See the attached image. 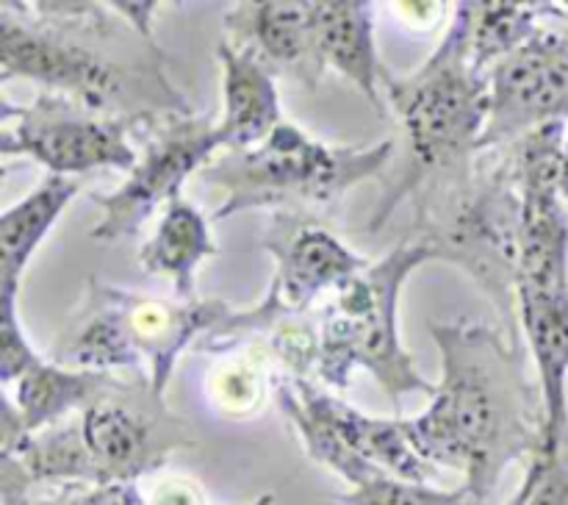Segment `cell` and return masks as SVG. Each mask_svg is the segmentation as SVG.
<instances>
[{"label": "cell", "instance_id": "d4e9b609", "mask_svg": "<svg viewBox=\"0 0 568 505\" xmlns=\"http://www.w3.org/2000/svg\"><path fill=\"white\" fill-rule=\"evenodd\" d=\"M44 505H150L139 483H72L44 494Z\"/></svg>", "mask_w": 568, "mask_h": 505}, {"label": "cell", "instance_id": "ba28073f", "mask_svg": "<svg viewBox=\"0 0 568 505\" xmlns=\"http://www.w3.org/2000/svg\"><path fill=\"white\" fill-rule=\"evenodd\" d=\"M261 248L275 259V275L264 300L255 309L233 311L194 344L192 353L225 355L244 347L277 322L305 316L322 294L333 292L372 264L366 255L347 248L322 220L286 211L270 214Z\"/></svg>", "mask_w": 568, "mask_h": 505}, {"label": "cell", "instance_id": "f1b7e54d", "mask_svg": "<svg viewBox=\"0 0 568 505\" xmlns=\"http://www.w3.org/2000/svg\"><path fill=\"white\" fill-rule=\"evenodd\" d=\"M560 194L568 200V137L564 144V155H560Z\"/></svg>", "mask_w": 568, "mask_h": 505}, {"label": "cell", "instance_id": "3957f363", "mask_svg": "<svg viewBox=\"0 0 568 505\" xmlns=\"http://www.w3.org/2000/svg\"><path fill=\"white\" fill-rule=\"evenodd\" d=\"M383 98L403 137V164L383 178V194L369 216L381 231L399 203L425 186L475 170L488 120V75L469 55V11L455 6L447 33L430 59L408 75L383 72Z\"/></svg>", "mask_w": 568, "mask_h": 505}, {"label": "cell", "instance_id": "8992f818", "mask_svg": "<svg viewBox=\"0 0 568 505\" xmlns=\"http://www.w3.org/2000/svg\"><path fill=\"white\" fill-rule=\"evenodd\" d=\"M220 297L164 300L87 277L81 303L67 316L50 358L92 372L131 370L166 397L178 358L233 314Z\"/></svg>", "mask_w": 568, "mask_h": 505}, {"label": "cell", "instance_id": "ffe728a7", "mask_svg": "<svg viewBox=\"0 0 568 505\" xmlns=\"http://www.w3.org/2000/svg\"><path fill=\"white\" fill-rule=\"evenodd\" d=\"M555 3H466L469 11V55L477 72L494 67L521 48L541 28Z\"/></svg>", "mask_w": 568, "mask_h": 505}, {"label": "cell", "instance_id": "30bf717a", "mask_svg": "<svg viewBox=\"0 0 568 505\" xmlns=\"http://www.w3.org/2000/svg\"><path fill=\"white\" fill-rule=\"evenodd\" d=\"M0 153L28 155L48 175H83L92 170L131 172L139 153L131 139L150 117H111L89 111L61 94L39 92L31 105L0 100Z\"/></svg>", "mask_w": 568, "mask_h": 505}, {"label": "cell", "instance_id": "8fae6325", "mask_svg": "<svg viewBox=\"0 0 568 505\" xmlns=\"http://www.w3.org/2000/svg\"><path fill=\"white\" fill-rule=\"evenodd\" d=\"M81 436L94 483H136L175 450L194 447V431L148 377H116L81 411Z\"/></svg>", "mask_w": 568, "mask_h": 505}, {"label": "cell", "instance_id": "4316f807", "mask_svg": "<svg viewBox=\"0 0 568 505\" xmlns=\"http://www.w3.org/2000/svg\"><path fill=\"white\" fill-rule=\"evenodd\" d=\"M150 505H205V494L189 477H172L153 488Z\"/></svg>", "mask_w": 568, "mask_h": 505}, {"label": "cell", "instance_id": "52a82bcc", "mask_svg": "<svg viewBox=\"0 0 568 505\" xmlns=\"http://www.w3.org/2000/svg\"><path fill=\"white\" fill-rule=\"evenodd\" d=\"M433 261L419 239L405 236L381 261L366 266L333 289L316 314L320 361L316 375L336 392H347L355 370H364L381 383L386 397L399 411L405 394H436L399 336V297L410 272Z\"/></svg>", "mask_w": 568, "mask_h": 505}, {"label": "cell", "instance_id": "603a6c76", "mask_svg": "<svg viewBox=\"0 0 568 505\" xmlns=\"http://www.w3.org/2000/svg\"><path fill=\"white\" fill-rule=\"evenodd\" d=\"M333 499L342 505H477L466 486L436 488L433 483L403 481L388 472H381L364 486L336 494Z\"/></svg>", "mask_w": 568, "mask_h": 505}, {"label": "cell", "instance_id": "ac0fdd59", "mask_svg": "<svg viewBox=\"0 0 568 505\" xmlns=\"http://www.w3.org/2000/svg\"><path fill=\"white\" fill-rule=\"evenodd\" d=\"M81 192V181L44 175L31 192L0 214V292H20L22 272L55 220Z\"/></svg>", "mask_w": 568, "mask_h": 505}, {"label": "cell", "instance_id": "cb8c5ba5", "mask_svg": "<svg viewBox=\"0 0 568 505\" xmlns=\"http://www.w3.org/2000/svg\"><path fill=\"white\" fill-rule=\"evenodd\" d=\"M17 297L20 292H0V381H3V388L14 386L22 372H28L42 358V353L33 350L22 331Z\"/></svg>", "mask_w": 568, "mask_h": 505}, {"label": "cell", "instance_id": "5b68a950", "mask_svg": "<svg viewBox=\"0 0 568 505\" xmlns=\"http://www.w3.org/2000/svg\"><path fill=\"white\" fill-rule=\"evenodd\" d=\"M394 150V139L366 148L327 144L297 122L283 120L258 148L225 150L200 170V181L225 192L209 220L225 222L244 211L266 209L325 222L338 214L349 186L386 172Z\"/></svg>", "mask_w": 568, "mask_h": 505}, {"label": "cell", "instance_id": "5bb4252c", "mask_svg": "<svg viewBox=\"0 0 568 505\" xmlns=\"http://www.w3.org/2000/svg\"><path fill=\"white\" fill-rule=\"evenodd\" d=\"M316 50L327 70L347 78L381 117H388L381 94L383 72L375 42V6L366 0H308Z\"/></svg>", "mask_w": 568, "mask_h": 505}, {"label": "cell", "instance_id": "d6986e66", "mask_svg": "<svg viewBox=\"0 0 568 505\" xmlns=\"http://www.w3.org/2000/svg\"><path fill=\"white\" fill-rule=\"evenodd\" d=\"M114 381L116 375L109 372L75 370L42 355L31 370L22 372L14 386L3 392L14 400L26 433H37L67 416L81 414Z\"/></svg>", "mask_w": 568, "mask_h": 505}, {"label": "cell", "instance_id": "4fadbf2b", "mask_svg": "<svg viewBox=\"0 0 568 505\" xmlns=\"http://www.w3.org/2000/svg\"><path fill=\"white\" fill-rule=\"evenodd\" d=\"M233 48L258 59L275 78L316 92L325 61L316 50L308 0H242L222 17Z\"/></svg>", "mask_w": 568, "mask_h": 505}, {"label": "cell", "instance_id": "2e32d148", "mask_svg": "<svg viewBox=\"0 0 568 505\" xmlns=\"http://www.w3.org/2000/svg\"><path fill=\"white\" fill-rule=\"evenodd\" d=\"M216 61L222 70V137L227 150L258 148L286 117L281 111L275 75L227 39L216 44Z\"/></svg>", "mask_w": 568, "mask_h": 505}, {"label": "cell", "instance_id": "6da1fadb", "mask_svg": "<svg viewBox=\"0 0 568 505\" xmlns=\"http://www.w3.org/2000/svg\"><path fill=\"white\" fill-rule=\"evenodd\" d=\"M442 381L425 414L405 420L422 458L464 472L477 505L497 492L516 461H532L544 438V400L527 375V347L486 322H430Z\"/></svg>", "mask_w": 568, "mask_h": 505}, {"label": "cell", "instance_id": "44dd1931", "mask_svg": "<svg viewBox=\"0 0 568 505\" xmlns=\"http://www.w3.org/2000/svg\"><path fill=\"white\" fill-rule=\"evenodd\" d=\"M266 361L258 350H231L209 372V397L222 416L247 420L255 416L266 397Z\"/></svg>", "mask_w": 568, "mask_h": 505}, {"label": "cell", "instance_id": "4dcf8cb0", "mask_svg": "<svg viewBox=\"0 0 568 505\" xmlns=\"http://www.w3.org/2000/svg\"><path fill=\"white\" fill-rule=\"evenodd\" d=\"M33 505H44V503H33Z\"/></svg>", "mask_w": 568, "mask_h": 505}, {"label": "cell", "instance_id": "f546056e", "mask_svg": "<svg viewBox=\"0 0 568 505\" xmlns=\"http://www.w3.org/2000/svg\"><path fill=\"white\" fill-rule=\"evenodd\" d=\"M250 505H275V492H266L261 497H255Z\"/></svg>", "mask_w": 568, "mask_h": 505}, {"label": "cell", "instance_id": "277c9868", "mask_svg": "<svg viewBox=\"0 0 568 505\" xmlns=\"http://www.w3.org/2000/svg\"><path fill=\"white\" fill-rule=\"evenodd\" d=\"M414 228L433 261L460 266L491 297L514 344L521 342L516 266H519L521 198L503 150H486L475 170L425 186L410 198Z\"/></svg>", "mask_w": 568, "mask_h": 505}, {"label": "cell", "instance_id": "484cf974", "mask_svg": "<svg viewBox=\"0 0 568 505\" xmlns=\"http://www.w3.org/2000/svg\"><path fill=\"white\" fill-rule=\"evenodd\" d=\"M527 466L536 472L527 505H568V427L552 453H536Z\"/></svg>", "mask_w": 568, "mask_h": 505}, {"label": "cell", "instance_id": "7402d4cb", "mask_svg": "<svg viewBox=\"0 0 568 505\" xmlns=\"http://www.w3.org/2000/svg\"><path fill=\"white\" fill-rule=\"evenodd\" d=\"M264 355L266 364L281 366L277 375L286 377H311L316 375V361H320V333L316 320L297 316V320H283L266 333H261L253 344Z\"/></svg>", "mask_w": 568, "mask_h": 505}, {"label": "cell", "instance_id": "7a4b0ae2", "mask_svg": "<svg viewBox=\"0 0 568 505\" xmlns=\"http://www.w3.org/2000/svg\"><path fill=\"white\" fill-rule=\"evenodd\" d=\"M26 78L111 117L194 114L166 75V53L111 3L0 6V81Z\"/></svg>", "mask_w": 568, "mask_h": 505}, {"label": "cell", "instance_id": "83f0119b", "mask_svg": "<svg viewBox=\"0 0 568 505\" xmlns=\"http://www.w3.org/2000/svg\"><path fill=\"white\" fill-rule=\"evenodd\" d=\"M532 486H536V472H532V466H527L525 481H521V486L516 488V494H514V497H510L508 505H527V503H530Z\"/></svg>", "mask_w": 568, "mask_h": 505}, {"label": "cell", "instance_id": "9c48e42d", "mask_svg": "<svg viewBox=\"0 0 568 505\" xmlns=\"http://www.w3.org/2000/svg\"><path fill=\"white\" fill-rule=\"evenodd\" d=\"M136 142L142 155L125 183L109 194H89L100 209V220L89 231L94 242H120L139 233L155 211L183 198L181 189L192 172L227 150L220 122L211 114H155L142 122Z\"/></svg>", "mask_w": 568, "mask_h": 505}, {"label": "cell", "instance_id": "9a60e30c", "mask_svg": "<svg viewBox=\"0 0 568 505\" xmlns=\"http://www.w3.org/2000/svg\"><path fill=\"white\" fill-rule=\"evenodd\" d=\"M516 303L544 400V438L538 453H552L568 427V292L519 294Z\"/></svg>", "mask_w": 568, "mask_h": 505}, {"label": "cell", "instance_id": "e0dca14e", "mask_svg": "<svg viewBox=\"0 0 568 505\" xmlns=\"http://www.w3.org/2000/svg\"><path fill=\"white\" fill-rule=\"evenodd\" d=\"M209 216L189 203L175 198L159 216V225L148 242L139 248V264L148 275H164L172 281L178 300H197V270L205 259L220 253L211 239Z\"/></svg>", "mask_w": 568, "mask_h": 505}, {"label": "cell", "instance_id": "7c38bea8", "mask_svg": "<svg viewBox=\"0 0 568 505\" xmlns=\"http://www.w3.org/2000/svg\"><path fill=\"white\" fill-rule=\"evenodd\" d=\"M549 122H568V3H555L541 28L488 72L480 153Z\"/></svg>", "mask_w": 568, "mask_h": 505}]
</instances>
